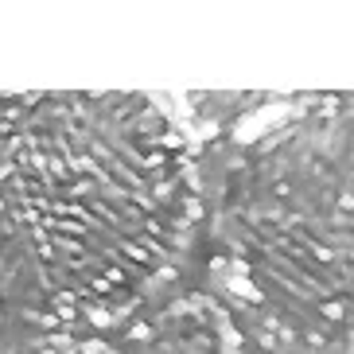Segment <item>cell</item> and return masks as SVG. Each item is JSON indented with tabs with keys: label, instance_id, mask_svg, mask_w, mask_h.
Here are the masks:
<instances>
[{
	"label": "cell",
	"instance_id": "cell-4",
	"mask_svg": "<svg viewBox=\"0 0 354 354\" xmlns=\"http://www.w3.org/2000/svg\"><path fill=\"white\" fill-rule=\"evenodd\" d=\"M0 327H4V300H0Z\"/></svg>",
	"mask_w": 354,
	"mask_h": 354
},
{
	"label": "cell",
	"instance_id": "cell-3",
	"mask_svg": "<svg viewBox=\"0 0 354 354\" xmlns=\"http://www.w3.org/2000/svg\"><path fill=\"white\" fill-rule=\"evenodd\" d=\"M0 354H117L97 339H78V335H32L24 343L4 346Z\"/></svg>",
	"mask_w": 354,
	"mask_h": 354
},
{
	"label": "cell",
	"instance_id": "cell-1",
	"mask_svg": "<svg viewBox=\"0 0 354 354\" xmlns=\"http://www.w3.org/2000/svg\"><path fill=\"white\" fill-rule=\"evenodd\" d=\"M198 222L195 140L160 94L47 90L0 109V300L39 335L129 319Z\"/></svg>",
	"mask_w": 354,
	"mask_h": 354
},
{
	"label": "cell",
	"instance_id": "cell-2",
	"mask_svg": "<svg viewBox=\"0 0 354 354\" xmlns=\"http://www.w3.org/2000/svg\"><path fill=\"white\" fill-rule=\"evenodd\" d=\"M210 296L261 351H354V102L288 109L238 148L210 222Z\"/></svg>",
	"mask_w": 354,
	"mask_h": 354
}]
</instances>
